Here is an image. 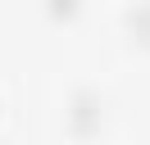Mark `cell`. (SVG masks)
Wrapping results in <instances>:
<instances>
[{"mask_svg":"<svg viewBox=\"0 0 150 145\" xmlns=\"http://www.w3.org/2000/svg\"><path fill=\"white\" fill-rule=\"evenodd\" d=\"M127 32H132V41L137 45H150V0H137V5L127 9Z\"/></svg>","mask_w":150,"mask_h":145,"instance_id":"obj_2","label":"cell"},{"mask_svg":"<svg viewBox=\"0 0 150 145\" xmlns=\"http://www.w3.org/2000/svg\"><path fill=\"white\" fill-rule=\"evenodd\" d=\"M77 5H82V0H46V9H50L55 18H73V14H77Z\"/></svg>","mask_w":150,"mask_h":145,"instance_id":"obj_3","label":"cell"},{"mask_svg":"<svg viewBox=\"0 0 150 145\" xmlns=\"http://www.w3.org/2000/svg\"><path fill=\"white\" fill-rule=\"evenodd\" d=\"M100 127V95L91 86H77L68 95V132L73 136H91Z\"/></svg>","mask_w":150,"mask_h":145,"instance_id":"obj_1","label":"cell"}]
</instances>
